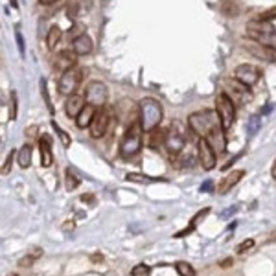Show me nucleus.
<instances>
[{
    "label": "nucleus",
    "instance_id": "f257e3e1",
    "mask_svg": "<svg viewBox=\"0 0 276 276\" xmlns=\"http://www.w3.org/2000/svg\"><path fill=\"white\" fill-rule=\"evenodd\" d=\"M219 126H221V122L217 118V113L212 111V109L197 111V113H192L188 116V127H190V131L201 138H206Z\"/></svg>",
    "mask_w": 276,
    "mask_h": 276
},
{
    "label": "nucleus",
    "instance_id": "f03ea898",
    "mask_svg": "<svg viewBox=\"0 0 276 276\" xmlns=\"http://www.w3.org/2000/svg\"><path fill=\"white\" fill-rule=\"evenodd\" d=\"M245 30L247 37L251 41L258 42L262 46H267L271 50H276V28L271 24L269 20H264V18L251 20Z\"/></svg>",
    "mask_w": 276,
    "mask_h": 276
},
{
    "label": "nucleus",
    "instance_id": "7ed1b4c3",
    "mask_svg": "<svg viewBox=\"0 0 276 276\" xmlns=\"http://www.w3.org/2000/svg\"><path fill=\"white\" fill-rule=\"evenodd\" d=\"M162 105L158 103V100L155 98H144L142 102H140V126L144 129L145 133L153 131L156 127L160 126V122H162Z\"/></svg>",
    "mask_w": 276,
    "mask_h": 276
},
{
    "label": "nucleus",
    "instance_id": "20e7f679",
    "mask_svg": "<svg viewBox=\"0 0 276 276\" xmlns=\"http://www.w3.org/2000/svg\"><path fill=\"white\" fill-rule=\"evenodd\" d=\"M142 126H140V120L133 122L131 126L127 127L126 135L122 138L120 142V156L122 158H126V160H131L135 156L140 153L142 149Z\"/></svg>",
    "mask_w": 276,
    "mask_h": 276
},
{
    "label": "nucleus",
    "instance_id": "39448f33",
    "mask_svg": "<svg viewBox=\"0 0 276 276\" xmlns=\"http://www.w3.org/2000/svg\"><path fill=\"white\" fill-rule=\"evenodd\" d=\"M216 113L219 122H221L223 131H228L232 127V124L236 122V107H234V102L230 100V96H228L227 92H221L216 98Z\"/></svg>",
    "mask_w": 276,
    "mask_h": 276
},
{
    "label": "nucleus",
    "instance_id": "423d86ee",
    "mask_svg": "<svg viewBox=\"0 0 276 276\" xmlns=\"http://www.w3.org/2000/svg\"><path fill=\"white\" fill-rule=\"evenodd\" d=\"M81 78H83V70L79 66H72L65 72H61V78L57 81L59 94H63V96L76 94V90L79 89V83H81Z\"/></svg>",
    "mask_w": 276,
    "mask_h": 276
},
{
    "label": "nucleus",
    "instance_id": "0eeeda50",
    "mask_svg": "<svg viewBox=\"0 0 276 276\" xmlns=\"http://www.w3.org/2000/svg\"><path fill=\"white\" fill-rule=\"evenodd\" d=\"M107 100H109V90L105 83H102V81H90L85 87V102L89 103V105H94L96 109L105 107Z\"/></svg>",
    "mask_w": 276,
    "mask_h": 276
},
{
    "label": "nucleus",
    "instance_id": "6e6552de",
    "mask_svg": "<svg viewBox=\"0 0 276 276\" xmlns=\"http://www.w3.org/2000/svg\"><path fill=\"white\" fill-rule=\"evenodd\" d=\"M111 120H113V114L109 111L107 107H100L96 111V116H94V120L90 124L89 131H90V137L92 138H102L105 137V133H107L109 126H111Z\"/></svg>",
    "mask_w": 276,
    "mask_h": 276
},
{
    "label": "nucleus",
    "instance_id": "1a4fd4ad",
    "mask_svg": "<svg viewBox=\"0 0 276 276\" xmlns=\"http://www.w3.org/2000/svg\"><path fill=\"white\" fill-rule=\"evenodd\" d=\"M186 145V137L184 133L179 131V127H171L169 131H166V140H164V147L168 149V153L171 155V158L179 156Z\"/></svg>",
    "mask_w": 276,
    "mask_h": 276
},
{
    "label": "nucleus",
    "instance_id": "9d476101",
    "mask_svg": "<svg viewBox=\"0 0 276 276\" xmlns=\"http://www.w3.org/2000/svg\"><path fill=\"white\" fill-rule=\"evenodd\" d=\"M197 153H199V162L203 166L204 171H212L216 168L217 162V153L212 147V144L208 142V138H201L197 144Z\"/></svg>",
    "mask_w": 276,
    "mask_h": 276
},
{
    "label": "nucleus",
    "instance_id": "9b49d317",
    "mask_svg": "<svg viewBox=\"0 0 276 276\" xmlns=\"http://www.w3.org/2000/svg\"><path fill=\"white\" fill-rule=\"evenodd\" d=\"M234 78L243 83L245 87H254V85L258 83L260 78H262V74H260V68L254 65H249V63H243V65H238L234 70Z\"/></svg>",
    "mask_w": 276,
    "mask_h": 276
},
{
    "label": "nucleus",
    "instance_id": "f8f14e48",
    "mask_svg": "<svg viewBox=\"0 0 276 276\" xmlns=\"http://www.w3.org/2000/svg\"><path fill=\"white\" fill-rule=\"evenodd\" d=\"M225 85H227V94L230 96V100L234 103H240V105H243V103H249L252 100V92L249 87H245L243 83H240L238 79H228V81H225Z\"/></svg>",
    "mask_w": 276,
    "mask_h": 276
},
{
    "label": "nucleus",
    "instance_id": "ddd939ff",
    "mask_svg": "<svg viewBox=\"0 0 276 276\" xmlns=\"http://www.w3.org/2000/svg\"><path fill=\"white\" fill-rule=\"evenodd\" d=\"M243 175H245V169H232V171L225 175L221 179V182L217 184V193H228L241 179H243Z\"/></svg>",
    "mask_w": 276,
    "mask_h": 276
},
{
    "label": "nucleus",
    "instance_id": "4468645a",
    "mask_svg": "<svg viewBox=\"0 0 276 276\" xmlns=\"http://www.w3.org/2000/svg\"><path fill=\"white\" fill-rule=\"evenodd\" d=\"M87 105V102H85V96H79V94H72V96H68V100H66L65 103V113L68 118H78V114L83 111V107Z\"/></svg>",
    "mask_w": 276,
    "mask_h": 276
},
{
    "label": "nucleus",
    "instance_id": "2eb2a0df",
    "mask_svg": "<svg viewBox=\"0 0 276 276\" xmlns=\"http://www.w3.org/2000/svg\"><path fill=\"white\" fill-rule=\"evenodd\" d=\"M54 66L57 68V70H61V72H65V70H68V68L76 66V54H74V50L72 52H70V50H63V52H59V54L55 55Z\"/></svg>",
    "mask_w": 276,
    "mask_h": 276
},
{
    "label": "nucleus",
    "instance_id": "dca6fc26",
    "mask_svg": "<svg viewBox=\"0 0 276 276\" xmlns=\"http://www.w3.org/2000/svg\"><path fill=\"white\" fill-rule=\"evenodd\" d=\"M208 214H210V208H203V210H199L197 214H195V216L192 217V221H190V225H188V227H184L182 230H179V232H175L173 238L180 240V238H186V236H190V234L193 232V230L197 228L199 223L203 221V219H204L206 216H208Z\"/></svg>",
    "mask_w": 276,
    "mask_h": 276
},
{
    "label": "nucleus",
    "instance_id": "f3484780",
    "mask_svg": "<svg viewBox=\"0 0 276 276\" xmlns=\"http://www.w3.org/2000/svg\"><path fill=\"white\" fill-rule=\"evenodd\" d=\"M94 44H92V39H90L87 33H81L72 41V50L76 55H87L92 52Z\"/></svg>",
    "mask_w": 276,
    "mask_h": 276
},
{
    "label": "nucleus",
    "instance_id": "a211bd4d",
    "mask_svg": "<svg viewBox=\"0 0 276 276\" xmlns=\"http://www.w3.org/2000/svg\"><path fill=\"white\" fill-rule=\"evenodd\" d=\"M208 142L212 144V147L216 149L217 155H221V153H225V149H227V140H225V131H223V127H216L214 131L208 135Z\"/></svg>",
    "mask_w": 276,
    "mask_h": 276
},
{
    "label": "nucleus",
    "instance_id": "6ab92c4d",
    "mask_svg": "<svg viewBox=\"0 0 276 276\" xmlns=\"http://www.w3.org/2000/svg\"><path fill=\"white\" fill-rule=\"evenodd\" d=\"M39 153H41V166L42 168H50L54 164V153H52L50 140L46 137H42L39 140Z\"/></svg>",
    "mask_w": 276,
    "mask_h": 276
},
{
    "label": "nucleus",
    "instance_id": "aec40b11",
    "mask_svg": "<svg viewBox=\"0 0 276 276\" xmlns=\"http://www.w3.org/2000/svg\"><path fill=\"white\" fill-rule=\"evenodd\" d=\"M96 111L98 109L94 107V105H85L83 111L78 114V118H76V126L79 127V129H85V127H90V124H92V120H94V116H96Z\"/></svg>",
    "mask_w": 276,
    "mask_h": 276
},
{
    "label": "nucleus",
    "instance_id": "412c9836",
    "mask_svg": "<svg viewBox=\"0 0 276 276\" xmlns=\"http://www.w3.org/2000/svg\"><path fill=\"white\" fill-rule=\"evenodd\" d=\"M247 50L254 54L256 57H262V59H267V61H275V50L267 48V46H262L258 42H254V44H249Z\"/></svg>",
    "mask_w": 276,
    "mask_h": 276
},
{
    "label": "nucleus",
    "instance_id": "4be33fe9",
    "mask_svg": "<svg viewBox=\"0 0 276 276\" xmlns=\"http://www.w3.org/2000/svg\"><path fill=\"white\" fill-rule=\"evenodd\" d=\"M31 153H33V149H31L30 144H24L22 147H20V149H18L17 162H18V166H20L22 169L30 168V166H31Z\"/></svg>",
    "mask_w": 276,
    "mask_h": 276
},
{
    "label": "nucleus",
    "instance_id": "5701e85b",
    "mask_svg": "<svg viewBox=\"0 0 276 276\" xmlns=\"http://www.w3.org/2000/svg\"><path fill=\"white\" fill-rule=\"evenodd\" d=\"M41 256H42V249L35 247V249H31V251L26 254L24 258L18 260V265H20V267H31V265L35 264V262L41 258Z\"/></svg>",
    "mask_w": 276,
    "mask_h": 276
},
{
    "label": "nucleus",
    "instance_id": "b1692460",
    "mask_svg": "<svg viewBox=\"0 0 276 276\" xmlns=\"http://www.w3.org/2000/svg\"><path fill=\"white\" fill-rule=\"evenodd\" d=\"M149 135V147L151 149H156L158 145H164V140H166V131L162 129H153V131L147 133Z\"/></svg>",
    "mask_w": 276,
    "mask_h": 276
},
{
    "label": "nucleus",
    "instance_id": "393cba45",
    "mask_svg": "<svg viewBox=\"0 0 276 276\" xmlns=\"http://www.w3.org/2000/svg\"><path fill=\"white\" fill-rule=\"evenodd\" d=\"M61 37H63V30H61L59 26H52L48 30V35H46V44H48L50 50H54L59 44Z\"/></svg>",
    "mask_w": 276,
    "mask_h": 276
},
{
    "label": "nucleus",
    "instance_id": "a878e982",
    "mask_svg": "<svg viewBox=\"0 0 276 276\" xmlns=\"http://www.w3.org/2000/svg\"><path fill=\"white\" fill-rule=\"evenodd\" d=\"M50 126H52V129H54L55 133H57V137H59V140H61V144L65 145V147H70V144H72V138H70V135L63 129V127L57 124L55 120H52L50 122Z\"/></svg>",
    "mask_w": 276,
    "mask_h": 276
},
{
    "label": "nucleus",
    "instance_id": "bb28decb",
    "mask_svg": "<svg viewBox=\"0 0 276 276\" xmlns=\"http://www.w3.org/2000/svg\"><path fill=\"white\" fill-rule=\"evenodd\" d=\"M65 186H66V190H68V192H72V190H76V188L79 186V182H81V180H79V177L76 173H74L72 169L68 168L65 171Z\"/></svg>",
    "mask_w": 276,
    "mask_h": 276
},
{
    "label": "nucleus",
    "instance_id": "cd10ccee",
    "mask_svg": "<svg viewBox=\"0 0 276 276\" xmlns=\"http://www.w3.org/2000/svg\"><path fill=\"white\" fill-rule=\"evenodd\" d=\"M127 180H131V182H140V184H147V182H156V180H166V179H151L147 175H140V173H127L126 175Z\"/></svg>",
    "mask_w": 276,
    "mask_h": 276
},
{
    "label": "nucleus",
    "instance_id": "c85d7f7f",
    "mask_svg": "<svg viewBox=\"0 0 276 276\" xmlns=\"http://www.w3.org/2000/svg\"><path fill=\"white\" fill-rule=\"evenodd\" d=\"M175 269L180 276H195V269L188 262H177L175 264Z\"/></svg>",
    "mask_w": 276,
    "mask_h": 276
},
{
    "label": "nucleus",
    "instance_id": "c756f323",
    "mask_svg": "<svg viewBox=\"0 0 276 276\" xmlns=\"http://www.w3.org/2000/svg\"><path fill=\"white\" fill-rule=\"evenodd\" d=\"M260 127H262V118L260 116H251L249 122H247V133L252 137V135H256L260 131Z\"/></svg>",
    "mask_w": 276,
    "mask_h": 276
},
{
    "label": "nucleus",
    "instance_id": "7c9ffc66",
    "mask_svg": "<svg viewBox=\"0 0 276 276\" xmlns=\"http://www.w3.org/2000/svg\"><path fill=\"white\" fill-rule=\"evenodd\" d=\"M151 267L147 264H138L131 269V276H149Z\"/></svg>",
    "mask_w": 276,
    "mask_h": 276
},
{
    "label": "nucleus",
    "instance_id": "2f4dec72",
    "mask_svg": "<svg viewBox=\"0 0 276 276\" xmlns=\"http://www.w3.org/2000/svg\"><path fill=\"white\" fill-rule=\"evenodd\" d=\"M41 94H42V100L46 103L50 113H54V105H52V100H50V94H48V89H46V79H41Z\"/></svg>",
    "mask_w": 276,
    "mask_h": 276
},
{
    "label": "nucleus",
    "instance_id": "473e14b6",
    "mask_svg": "<svg viewBox=\"0 0 276 276\" xmlns=\"http://www.w3.org/2000/svg\"><path fill=\"white\" fill-rule=\"evenodd\" d=\"M252 247H254V240H252V238H249V240L241 241L236 251H238V254H245L247 251H251Z\"/></svg>",
    "mask_w": 276,
    "mask_h": 276
},
{
    "label": "nucleus",
    "instance_id": "72a5a7b5",
    "mask_svg": "<svg viewBox=\"0 0 276 276\" xmlns=\"http://www.w3.org/2000/svg\"><path fill=\"white\" fill-rule=\"evenodd\" d=\"M13 156H15V151H11L9 155L6 156V162H4V166L0 168V173L7 175L9 171H11V166H13Z\"/></svg>",
    "mask_w": 276,
    "mask_h": 276
},
{
    "label": "nucleus",
    "instance_id": "f704fd0d",
    "mask_svg": "<svg viewBox=\"0 0 276 276\" xmlns=\"http://www.w3.org/2000/svg\"><path fill=\"white\" fill-rule=\"evenodd\" d=\"M201 192H204V193H210V192H214V180H212V179L204 180L203 184H201Z\"/></svg>",
    "mask_w": 276,
    "mask_h": 276
},
{
    "label": "nucleus",
    "instance_id": "c9c22d12",
    "mask_svg": "<svg viewBox=\"0 0 276 276\" xmlns=\"http://www.w3.org/2000/svg\"><path fill=\"white\" fill-rule=\"evenodd\" d=\"M11 120H17V94L13 92L11 94Z\"/></svg>",
    "mask_w": 276,
    "mask_h": 276
},
{
    "label": "nucleus",
    "instance_id": "e433bc0d",
    "mask_svg": "<svg viewBox=\"0 0 276 276\" xmlns=\"http://www.w3.org/2000/svg\"><path fill=\"white\" fill-rule=\"evenodd\" d=\"M37 131H39V127H37V126H30V127H28V129L24 131V135H26L28 138H35V137H37Z\"/></svg>",
    "mask_w": 276,
    "mask_h": 276
},
{
    "label": "nucleus",
    "instance_id": "4c0bfd02",
    "mask_svg": "<svg viewBox=\"0 0 276 276\" xmlns=\"http://www.w3.org/2000/svg\"><path fill=\"white\" fill-rule=\"evenodd\" d=\"M260 18H264V20H271V18H276V7H273V9H269V11H265Z\"/></svg>",
    "mask_w": 276,
    "mask_h": 276
},
{
    "label": "nucleus",
    "instance_id": "58836bf2",
    "mask_svg": "<svg viewBox=\"0 0 276 276\" xmlns=\"http://www.w3.org/2000/svg\"><path fill=\"white\" fill-rule=\"evenodd\" d=\"M232 265H234V260H232V258H225L221 264H219V267H221V269H228V267H232Z\"/></svg>",
    "mask_w": 276,
    "mask_h": 276
},
{
    "label": "nucleus",
    "instance_id": "ea45409f",
    "mask_svg": "<svg viewBox=\"0 0 276 276\" xmlns=\"http://www.w3.org/2000/svg\"><path fill=\"white\" fill-rule=\"evenodd\" d=\"M241 155H243V153H238V155H236L234 158H232V160H228V162L225 164V166H223V169H228V168H230V164H234L236 160H238V158H241Z\"/></svg>",
    "mask_w": 276,
    "mask_h": 276
},
{
    "label": "nucleus",
    "instance_id": "a19ab883",
    "mask_svg": "<svg viewBox=\"0 0 276 276\" xmlns=\"http://www.w3.org/2000/svg\"><path fill=\"white\" fill-rule=\"evenodd\" d=\"M15 35H17L18 50H20V54H22V52H24V46H22V37H20V31H17V33H15Z\"/></svg>",
    "mask_w": 276,
    "mask_h": 276
},
{
    "label": "nucleus",
    "instance_id": "79ce46f5",
    "mask_svg": "<svg viewBox=\"0 0 276 276\" xmlns=\"http://www.w3.org/2000/svg\"><path fill=\"white\" fill-rule=\"evenodd\" d=\"M90 260H92L94 264H98V262H103V256L100 254V252H96V254H92V256H90Z\"/></svg>",
    "mask_w": 276,
    "mask_h": 276
},
{
    "label": "nucleus",
    "instance_id": "37998d69",
    "mask_svg": "<svg viewBox=\"0 0 276 276\" xmlns=\"http://www.w3.org/2000/svg\"><path fill=\"white\" fill-rule=\"evenodd\" d=\"M271 111H273V103H267V105L262 109V116H264V114H269Z\"/></svg>",
    "mask_w": 276,
    "mask_h": 276
},
{
    "label": "nucleus",
    "instance_id": "c03bdc74",
    "mask_svg": "<svg viewBox=\"0 0 276 276\" xmlns=\"http://www.w3.org/2000/svg\"><path fill=\"white\" fill-rule=\"evenodd\" d=\"M271 175H273V179L276 180V158H275V162H273V168H271Z\"/></svg>",
    "mask_w": 276,
    "mask_h": 276
},
{
    "label": "nucleus",
    "instance_id": "a18cd8bd",
    "mask_svg": "<svg viewBox=\"0 0 276 276\" xmlns=\"http://www.w3.org/2000/svg\"><path fill=\"white\" fill-rule=\"evenodd\" d=\"M81 201H90V203H92L94 197H92V195H81Z\"/></svg>",
    "mask_w": 276,
    "mask_h": 276
},
{
    "label": "nucleus",
    "instance_id": "49530a36",
    "mask_svg": "<svg viewBox=\"0 0 276 276\" xmlns=\"http://www.w3.org/2000/svg\"><path fill=\"white\" fill-rule=\"evenodd\" d=\"M234 212H236V208H228L227 212H223V216L227 217V216H230V214H234Z\"/></svg>",
    "mask_w": 276,
    "mask_h": 276
},
{
    "label": "nucleus",
    "instance_id": "de8ad7c7",
    "mask_svg": "<svg viewBox=\"0 0 276 276\" xmlns=\"http://www.w3.org/2000/svg\"><path fill=\"white\" fill-rule=\"evenodd\" d=\"M39 2H41V4H44V6H48V4H54L55 0H39Z\"/></svg>",
    "mask_w": 276,
    "mask_h": 276
},
{
    "label": "nucleus",
    "instance_id": "09e8293b",
    "mask_svg": "<svg viewBox=\"0 0 276 276\" xmlns=\"http://www.w3.org/2000/svg\"><path fill=\"white\" fill-rule=\"evenodd\" d=\"M275 238H276V230H275V232H273V234H271V238H269V241H273V240H275Z\"/></svg>",
    "mask_w": 276,
    "mask_h": 276
},
{
    "label": "nucleus",
    "instance_id": "8fccbe9b",
    "mask_svg": "<svg viewBox=\"0 0 276 276\" xmlns=\"http://www.w3.org/2000/svg\"><path fill=\"white\" fill-rule=\"evenodd\" d=\"M11 4H13V7H17V0H11Z\"/></svg>",
    "mask_w": 276,
    "mask_h": 276
},
{
    "label": "nucleus",
    "instance_id": "3c124183",
    "mask_svg": "<svg viewBox=\"0 0 276 276\" xmlns=\"http://www.w3.org/2000/svg\"><path fill=\"white\" fill-rule=\"evenodd\" d=\"M6 276H18L17 273H9V275H6Z\"/></svg>",
    "mask_w": 276,
    "mask_h": 276
}]
</instances>
